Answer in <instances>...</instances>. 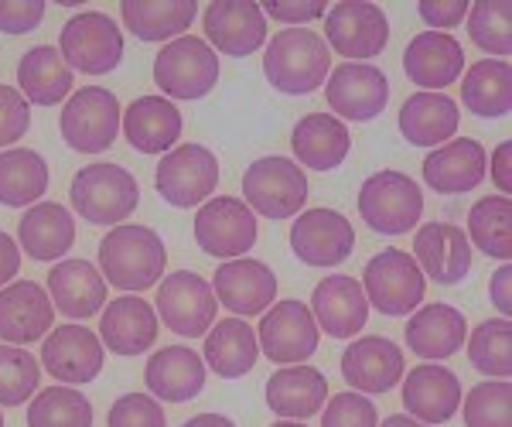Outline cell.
Segmentation results:
<instances>
[{
	"mask_svg": "<svg viewBox=\"0 0 512 427\" xmlns=\"http://www.w3.org/2000/svg\"><path fill=\"white\" fill-rule=\"evenodd\" d=\"M164 267H168V250L151 226L120 223L99 240V274L127 294L158 287Z\"/></svg>",
	"mask_w": 512,
	"mask_h": 427,
	"instance_id": "cell-1",
	"label": "cell"
},
{
	"mask_svg": "<svg viewBox=\"0 0 512 427\" xmlns=\"http://www.w3.org/2000/svg\"><path fill=\"white\" fill-rule=\"evenodd\" d=\"M332 72V52L311 28H284L267 41L263 76L284 96H308L325 86Z\"/></svg>",
	"mask_w": 512,
	"mask_h": 427,
	"instance_id": "cell-2",
	"label": "cell"
},
{
	"mask_svg": "<svg viewBox=\"0 0 512 427\" xmlns=\"http://www.w3.org/2000/svg\"><path fill=\"white\" fill-rule=\"evenodd\" d=\"M72 209L86 219L89 226H120L130 219L140 205V185L127 168L110 161L86 164L76 171L69 188Z\"/></svg>",
	"mask_w": 512,
	"mask_h": 427,
	"instance_id": "cell-3",
	"label": "cell"
},
{
	"mask_svg": "<svg viewBox=\"0 0 512 427\" xmlns=\"http://www.w3.org/2000/svg\"><path fill=\"white\" fill-rule=\"evenodd\" d=\"M359 216L379 236H403L424 216V192L403 171H376L359 188Z\"/></svg>",
	"mask_w": 512,
	"mask_h": 427,
	"instance_id": "cell-4",
	"label": "cell"
},
{
	"mask_svg": "<svg viewBox=\"0 0 512 427\" xmlns=\"http://www.w3.org/2000/svg\"><path fill=\"white\" fill-rule=\"evenodd\" d=\"M222 65L205 38L181 35L158 52L154 59V82L164 100H202L219 86Z\"/></svg>",
	"mask_w": 512,
	"mask_h": 427,
	"instance_id": "cell-5",
	"label": "cell"
},
{
	"mask_svg": "<svg viewBox=\"0 0 512 427\" xmlns=\"http://www.w3.org/2000/svg\"><path fill=\"white\" fill-rule=\"evenodd\" d=\"M359 284L366 291L369 308H376L386 318H407L410 311L420 308L427 294V277L420 274L417 260L396 246L369 260Z\"/></svg>",
	"mask_w": 512,
	"mask_h": 427,
	"instance_id": "cell-6",
	"label": "cell"
},
{
	"mask_svg": "<svg viewBox=\"0 0 512 427\" xmlns=\"http://www.w3.org/2000/svg\"><path fill=\"white\" fill-rule=\"evenodd\" d=\"M243 202L253 209V216L274 223L294 219L308 202V175L291 158H260L243 175Z\"/></svg>",
	"mask_w": 512,
	"mask_h": 427,
	"instance_id": "cell-7",
	"label": "cell"
},
{
	"mask_svg": "<svg viewBox=\"0 0 512 427\" xmlns=\"http://www.w3.org/2000/svg\"><path fill=\"white\" fill-rule=\"evenodd\" d=\"M120 100L103 86H82L62 106V137L79 154H103L120 137Z\"/></svg>",
	"mask_w": 512,
	"mask_h": 427,
	"instance_id": "cell-8",
	"label": "cell"
},
{
	"mask_svg": "<svg viewBox=\"0 0 512 427\" xmlns=\"http://www.w3.org/2000/svg\"><path fill=\"white\" fill-rule=\"evenodd\" d=\"M59 55L72 72L106 76L123 62V31L103 11H82L62 24Z\"/></svg>",
	"mask_w": 512,
	"mask_h": 427,
	"instance_id": "cell-9",
	"label": "cell"
},
{
	"mask_svg": "<svg viewBox=\"0 0 512 427\" xmlns=\"http://www.w3.org/2000/svg\"><path fill=\"white\" fill-rule=\"evenodd\" d=\"M325 45L349 62H369L390 45V18L373 0H338L325 14Z\"/></svg>",
	"mask_w": 512,
	"mask_h": 427,
	"instance_id": "cell-10",
	"label": "cell"
},
{
	"mask_svg": "<svg viewBox=\"0 0 512 427\" xmlns=\"http://www.w3.org/2000/svg\"><path fill=\"white\" fill-rule=\"evenodd\" d=\"M158 195L175 209L205 205L219 188V158L205 144H178L154 171Z\"/></svg>",
	"mask_w": 512,
	"mask_h": 427,
	"instance_id": "cell-11",
	"label": "cell"
},
{
	"mask_svg": "<svg viewBox=\"0 0 512 427\" xmlns=\"http://www.w3.org/2000/svg\"><path fill=\"white\" fill-rule=\"evenodd\" d=\"M158 322L164 328H171L181 339H202L212 325H216L219 315V301L212 294V284L205 277L192 274V270H178V274H168L158 284Z\"/></svg>",
	"mask_w": 512,
	"mask_h": 427,
	"instance_id": "cell-12",
	"label": "cell"
},
{
	"mask_svg": "<svg viewBox=\"0 0 512 427\" xmlns=\"http://www.w3.org/2000/svg\"><path fill=\"white\" fill-rule=\"evenodd\" d=\"M256 216L243 199L219 195L198 205L195 212V243L202 246L205 257L216 260H239L256 246Z\"/></svg>",
	"mask_w": 512,
	"mask_h": 427,
	"instance_id": "cell-13",
	"label": "cell"
},
{
	"mask_svg": "<svg viewBox=\"0 0 512 427\" xmlns=\"http://www.w3.org/2000/svg\"><path fill=\"white\" fill-rule=\"evenodd\" d=\"M263 356L277 366H297L308 363L318 352L321 332L315 325V315L304 301H277L263 311L260 328H256Z\"/></svg>",
	"mask_w": 512,
	"mask_h": 427,
	"instance_id": "cell-14",
	"label": "cell"
},
{
	"mask_svg": "<svg viewBox=\"0 0 512 427\" xmlns=\"http://www.w3.org/2000/svg\"><path fill=\"white\" fill-rule=\"evenodd\" d=\"M325 100L328 110L342 123H369L390 103V79H386L383 69L369 62H342L328 72Z\"/></svg>",
	"mask_w": 512,
	"mask_h": 427,
	"instance_id": "cell-15",
	"label": "cell"
},
{
	"mask_svg": "<svg viewBox=\"0 0 512 427\" xmlns=\"http://www.w3.org/2000/svg\"><path fill=\"white\" fill-rule=\"evenodd\" d=\"M106 349L86 325H59L41 339V366L62 387H86L103 373Z\"/></svg>",
	"mask_w": 512,
	"mask_h": 427,
	"instance_id": "cell-16",
	"label": "cell"
},
{
	"mask_svg": "<svg viewBox=\"0 0 512 427\" xmlns=\"http://www.w3.org/2000/svg\"><path fill=\"white\" fill-rule=\"evenodd\" d=\"M202 28L216 55L246 59L267 45V18L253 0H212L202 14Z\"/></svg>",
	"mask_w": 512,
	"mask_h": 427,
	"instance_id": "cell-17",
	"label": "cell"
},
{
	"mask_svg": "<svg viewBox=\"0 0 512 427\" xmlns=\"http://www.w3.org/2000/svg\"><path fill=\"white\" fill-rule=\"evenodd\" d=\"M291 250L308 267H338L355 250V226L338 209H308L291 226Z\"/></svg>",
	"mask_w": 512,
	"mask_h": 427,
	"instance_id": "cell-18",
	"label": "cell"
},
{
	"mask_svg": "<svg viewBox=\"0 0 512 427\" xmlns=\"http://www.w3.org/2000/svg\"><path fill=\"white\" fill-rule=\"evenodd\" d=\"M212 294L222 308L233 311V318L263 315L277 301V274L263 260H226L212 277Z\"/></svg>",
	"mask_w": 512,
	"mask_h": 427,
	"instance_id": "cell-19",
	"label": "cell"
},
{
	"mask_svg": "<svg viewBox=\"0 0 512 427\" xmlns=\"http://www.w3.org/2000/svg\"><path fill=\"white\" fill-rule=\"evenodd\" d=\"M55 325V305L48 291L35 281H11L0 287V342L31 346L41 342Z\"/></svg>",
	"mask_w": 512,
	"mask_h": 427,
	"instance_id": "cell-20",
	"label": "cell"
},
{
	"mask_svg": "<svg viewBox=\"0 0 512 427\" xmlns=\"http://www.w3.org/2000/svg\"><path fill=\"white\" fill-rule=\"evenodd\" d=\"M308 308L318 332H328V339H355L369 322L366 291L349 274H328L325 281H318Z\"/></svg>",
	"mask_w": 512,
	"mask_h": 427,
	"instance_id": "cell-21",
	"label": "cell"
},
{
	"mask_svg": "<svg viewBox=\"0 0 512 427\" xmlns=\"http://www.w3.org/2000/svg\"><path fill=\"white\" fill-rule=\"evenodd\" d=\"M403 72L420 93H441L465 72V48L448 31H420L403 52Z\"/></svg>",
	"mask_w": 512,
	"mask_h": 427,
	"instance_id": "cell-22",
	"label": "cell"
},
{
	"mask_svg": "<svg viewBox=\"0 0 512 427\" xmlns=\"http://www.w3.org/2000/svg\"><path fill=\"white\" fill-rule=\"evenodd\" d=\"M420 274L431 277L434 284L454 287L472 270V243L465 229L454 223H427L414 233V253Z\"/></svg>",
	"mask_w": 512,
	"mask_h": 427,
	"instance_id": "cell-23",
	"label": "cell"
},
{
	"mask_svg": "<svg viewBox=\"0 0 512 427\" xmlns=\"http://www.w3.org/2000/svg\"><path fill=\"white\" fill-rule=\"evenodd\" d=\"M403 373V349L386 335H362L342 352V376L355 393H390Z\"/></svg>",
	"mask_w": 512,
	"mask_h": 427,
	"instance_id": "cell-24",
	"label": "cell"
},
{
	"mask_svg": "<svg viewBox=\"0 0 512 427\" xmlns=\"http://www.w3.org/2000/svg\"><path fill=\"white\" fill-rule=\"evenodd\" d=\"M403 407L420 424H448L461 410V380L441 363H420L403 373Z\"/></svg>",
	"mask_w": 512,
	"mask_h": 427,
	"instance_id": "cell-25",
	"label": "cell"
},
{
	"mask_svg": "<svg viewBox=\"0 0 512 427\" xmlns=\"http://www.w3.org/2000/svg\"><path fill=\"white\" fill-rule=\"evenodd\" d=\"M485 175H489V154L475 137H454L424 158V182L437 195L475 192L485 182Z\"/></svg>",
	"mask_w": 512,
	"mask_h": 427,
	"instance_id": "cell-26",
	"label": "cell"
},
{
	"mask_svg": "<svg viewBox=\"0 0 512 427\" xmlns=\"http://www.w3.org/2000/svg\"><path fill=\"white\" fill-rule=\"evenodd\" d=\"M99 342L113 356H140L158 342V311L137 294H123L99 315Z\"/></svg>",
	"mask_w": 512,
	"mask_h": 427,
	"instance_id": "cell-27",
	"label": "cell"
},
{
	"mask_svg": "<svg viewBox=\"0 0 512 427\" xmlns=\"http://www.w3.org/2000/svg\"><path fill=\"white\" fill-rule=\"evenodd\" d=\"M403 339H407V349L414 356L427 359V363H444L454 352H461L468 339V322L454 305H444V301H434V305H424L410 315L407 328H403Z\"/></svg>",
	"mask_w": 512,
	"mask_h": 427,
	"instance_id": "cell-28",
	"label": "cell"
},
{
	"mask_svg": "<svg viewBox=\"0 0 512 427\" xmlns=\"http://www.w3.org/2000/svg\"><path fill=\"white\" fill-rule=\"evenodd\" d=\"M144 383L161 404H188L205 390V359L192 346H164L147 359Z\"/></svg>",
	"mask_w": 512,
	"mask_h": 427,
	"instance_id": "cell-29",
	"label": "cell"
},
{
	"mask_svg": "<svg viewBox=\"0 0 512 427\" xmlns=\"http://www.w3.org/2000/svg\"><path fill=\"white\" fill-rule=\"evenodd\" d=\"M127 144L140 154H168L175 151L185 120H181L178 106L164 96H137L134 103L123 110L120 123Z\"/></svg>",
	"mask_w": 512,
	"mask_h": 427,
	"instance_id": "cell-30",
	"label": "cell"
},
{
	"mask_svg": "<svg viewBox=\"0 0 512 427\" xmlns=\"http://www.w3.org/2000/svg\"><path fill=\"white\" fill-rule=\"evenodd\" d=\"M48 298L55 311H62L72 322H86L103 315L106 308V281L89 260H59L48 274Z\"/></svg>",
	"mask_w": 512,
	"mask_h": 427,
	"instance_id": "cell-31",
	"label": "cell"
},
{
	"mask_svg": "<svg viewBox=\"0 0 512 427\" xmlns=\"http://www.w3.org/2000/svg\"><path fill=\"white\" fill-rule=\"evenodd\" d=\"M18 246L38 264H55L76 246V219L59 202L31 205L18 223Z\"/></svg>",
	"mask_w": 512,
	"mask_h": 427,
	"instance_id": "cell-32",
	"label": "cell"
},
{
	"mask_svg": "<svg viewBox=\"0 0 512 427\" xmlns=\"http://www.w3.org/2000/svg\"><path fill=\"white\" fill-rule=\"evenodd\" d=\"M328 400V380L318 366H280L267 380V404L284 421H308Z\"/></svg>",
	"mask_w": 512,
	"mask_h": 427,
	"instance_id": "cell-33",
	"label": "cell"
},
{
	"mask_svg": "<svg viewBox=\"0 0 512 427\" xmlns=\"http://www.w3.org/2000/svg\"><path fill=\"white\" fill-rule=\"evenodd\" d=\"M291 151L301 168L335 171L352 151L349 127L338 117H332V113H308V117L294 123Z\"/></svg>",
	"mask_w": 512,
	"mask_h": 427,
	"instance_id": "cell-34",
	"label": "cell"
},
{
	"mask_svg": "<svg viewBox=\"0 0 512 427\" xmlns=\"http://www.w3.org/2000/svg\"><path fill=\"white\" fill-rule=\"evenodd\" d=\"M461 110L444 93H414L400 106V134L414 147H441L454 141Z\"/></svg>",
	"mask_w": 512,
	"mask_h": 427,
	"instance_id": "cell-35",
	"label": "cell"
},
{
	"mask_svg": "<svg viewBox=\"0 0 512 427\" xmlns=\"http://www.w3.org/2000/svg\"><path fill=\"white\" fill-rule=\"evenodd\" d=\"M202 359L222 380H239V376L253 373L256 359H260V342L246 325V318H222L205 332Z\"/></svg>",
	"mask_w": 512,
	"mask_h": 427,
	"instance_id": "cell-36",
	"label": "cell"
},
{
	"mask_svg": "<svg viewBox=\"0 0 512 427\" xmlns=\"http://www.w3.org/2000/svg\"><path fill=\"white\" fill-rule=\"evenodd\" d=\"M76 76L52 45H35L18 62V89L35 106H59L72 96Z\"/></svg>",
	"mask_w": 512,
	"mask_h": 427,
	"instance_id": "cell-37",
	"label": "cell"
},
{
	"mask_svg": "<svg viewBox=\"0 0 512 427\" xmlns=\"http://www.w3.org/2000/svg\"><path fill=\"white\" fill-rule=\"evenodd\" d=\"M123 28L140 41H175L198 18L195 0H123Z\"/></svg>",
	"mask_w": 512,
	"mask_h": 427,
	"instance_id": "cell-38",
	"label": "cell"
},
{
	"mask_svg": "<svg viewBox=\"0 0 512 427\" xmlns=\"http://www.w3.org/2000/svg\"><path fill=\"white\" fill-rule=\"evenodd\" d=\"M461 103L472 117L502 120L512 110V69L506 59H482L461 72Z\"/></svg>",
	"mask_w": 512,
	"mask_h": 427,
	"instance_id": "cell-39",
	"label": "cell"
},
{
	"mask_svg": "<svg viewBox=\"0 0 512 427\" xmlns=\"http://www.w3.org/2000/svg\"><path fill=\"white\" fill-rule=\"evenodd\" d=\"M48 161L31 147H7L0 151V205L7 209H31L48 192Z\"/></svg>",
	"mask_w": 512,
	"mask_h": 427,
	"instance_id": "cell-40",
	"label": "cell"
},
{
	"mask_svg": "<svg viewBox=\"0 0 512 427\" xmlns=\"http://www.w3.org/2000/svg\"><path fill=\"white\" fill-rule=\"evenodd\" d=\"M468 243L485 257L509 264L512 257V199L509 195H485L468 209Z\"/></svg>",
	"mask_w": 512,
	"mask_h": 427,
	"instance_id": "cell-41",
	"label": "cell"
},
{
	"mask_svg": "<svg viewBox=\"0 0 512 427\" xmlns=\"http://www.w3.org/2000/svg\"><path fill=\"white\" fill-rule=\"evenodd\" d=\"M468 359L489 380H509L512 373V322L489 318L468 335Z\"/></svg>",
	"mask_w": 512,
	"mask_h": 427,
	"instance_id": "cell-42",
	"label": "cell"
},
{
	"mask_svg": "<svg viewBox=\"0 0 512 427\" xmlns=\"http://www.w3.org/2000/svg\"><path fill=\"white\" fill-rule=\"evenodd\" d=\"M28 427H93V404L76 387H48L28 404Z\"/></svg>",
	"mask_w": 512,
	"mask_h": 427,
	"instance_id": "cell-43",
	"label": "cell"
},
{
	"mask_svg": "<svg viewBox=\"0 0 512 427\" xmlns=\"http://www.w3.org/2000/svg\"><path fill=\"white\" fill-rule=\"evenodd\" d=\"M468 38L482 52L506 59L512 52V0H478L468 7Z\"/></svg>",
	"mask_w": 512,
	"mask_h": 427,
	"instance_id": "cell-44",
	"label": "cell"
},
{
	"mask_svg": "<svg viewBox=\"0 0 512 427\" xmlns=\"http://www.w3.org/2000/svg\"><path fill=\"white\" fill-rule=\"evenodd\" d=\"M41 363L21 346L0 342V407H21L38 393Z\"/></svg>",
	"mask_w": 512,
	"mask_h": 427,
	"instance_id": "cell-45",
	"label": "cell"
},
{
	"mask_svg": "<svg viewBox=\"0 0 512 427\" xmlns=\"http://www.w3.org/2000/svg\"><path fill=\"white\" fill-rule=\"evenodd\" d=\"M465 427H512V383L485 380L465 393Z\"/></svg>",
	"mask_w": 512,
	"mask_h": 427,
	"instance_id": "cell-46",
	"label": "cell"
},
{
	"mask_svg": "<svg viewBox=\"0 0 512 427\" xmlns=\"http://www.w3.org/2000/svg\"><path fill=\"white\" fill-rule=\"evenodd\" d=\"M321 407V427H379V410L366 393H335Z\"/></svg>",
	"mask_w": 512,
	"mask_h": 427,
	"instance_id": "cell-47",
	"label": "cell"
},
{
	"mask_svg": "<svg viewBox=\"0 0 512 427\" xmlns=\"http://www.w3.org/2000/svg\"><path fill=\"white\" fill-rule=\"evenodd\" d=\"M106 427H168V417L161 400H154L151 393H123L110 407Z\"/></svg>",
	"mask_w": 512,
	"mask_h": 427,
	"instance_id": "cell-48",
	"label": "cell"
},
{
	"mask_svg": "<svg viewBox=\"0 0 512 427\" xmlns=\"http://www.w3.org/2000/svg\"><path fill=\"white\" fill-rule=\"evenodd\" d=\"M31 130V103L21 96V89L0 86V147L18 144Z\"/></svg>",
	"mask_w": 512,
	"mask_h": 427,
	"instance_id": "cell-49",
	"label": "cell"
},
{
	"mask_svg": "<svg viewBox=\"0 0 512 427\" xmlns=\"http://www.w3.org/2000/svg\"><path fill=\"white\" fill-rule=\"evenodd\" d=\"M45 18L41 0H0V31L4 35H28Z\"/></svg>",
	"mask_w": 512,
	"mask_h": 427,
	"instance_id": "cell-50",
	"label": "cell"
},
{
	"mask_svg": "<svg viewBox=\"0 0 512 427\" xmlns=\"http://www.w3.org/2000/svg\"><path fill=\"white\" fill-rule=\"evenodd\" d=\"M260 11H263V18H274L280 24H294V28H304V24L325 18L328 7L321 4V0H294V4H284V0H267Z\"/></svg>",
	"mask_w": 512,
	"mask_h": 427,
	"instance_id": "cell-51",
	"label": "cell"
},
{
	"mask_svg": "<svg viewBox=\"0 0 512 427\" xmlns=\"http://www.w3.org/2000/svg\"><path fill=\"white\" fill-rule=\"evenodd\" d=\"M468 7H472L468 0H420L417 14L431 31H448L468 18Z\"/></svg>",
	"mask_w": 512,
	"mask_h": 427,
	"instance_id": "cell-52",
	"label": "cell"
},
{
	"mask_svg": "<svg viewBox=\"0 0 512 427\" xmlns=\"http://www.w3.org/2000/svg\"><path fill=\"white\" fill-rule=\"evenodd\" d=\"M489 298H492V305L499 308V315H502V318H509V315H512V267H509V264H502V267L492 274V281H489Z\"/></svg>",
	"mask_w": 512,
	"mask_h": 427,
	"instance_id": "cell-53",
	"label": "cell"
},
{
	"mask_svg": "<svg viewBox=\"0 0 512 427\" xmlns=\"http://www.w3.org/2000/svg\"><path fill=\"white\" fill-rule=\"evenodd\" d=\"M492 185L499 188V195L512 192V141H502L492 151Z\"/></svg>",
	"mask_w": 512,
	"mask_h": 427,
	"instance_id": "cell-54",
	"label": "cell"
},
{
	"mask_svg": "<svg viewBox=\"0 0 512 427\" xmlns=\"http://www.w3.org/2000/svg\"><path fill=\"white\" fill-rule=\"evenodd\" d=\"M21 270V246L14 236H7L4 229H0V287H7L18 277Z\"/></svg>",
	"mask_w": 512,
	"mask_h": 427,
	"instance_id": "cell-55",
	"label": "cell"
},
{
	"mask_svg": "<svg viewBox=\"0 0 512 427\" xmlns=\"http://www.w3.org/2000/svg\"><path fill=\"white\" fill-rule=\"evenodd\" d=\"M181 427H236L226 414H198L192 421H185Z\"/></svg>",
	"mask_w": 512,
	"mask_h": 427,
	"instance_id": "cell-56",
	"label": "cell"
},
{
	"mask_svg": "<svg viewBox=\"0 0 512 427\" xmlns=\"http://www.w3.org/2000/svg\"><path fill=\"white\" fill-rule=\"evenodd\" d=\"M379 427H427V424L414 421V417H410V414H390V417H386V421L379 424Z\"/></svg>",
	"mask_w": 512,
	"mask_h": 427,
	"instance_id": "cell-57",
	"label": "cell"
},
{
	"mask_svg": "<svg viewBox=\"0 0 512 427\" xmlns=\"http://www.w3.org/2000/svg\"><path fill=\"white\" fill-rule=\"evenodd\" d=\"M270 427H308L304 421H277V424H270Z\"/></svg>",
	"mask_w": 512,
	"mask_h": 427,
	"instance_id": "cell-58",
	"label": "cell"
},
{
	"mask_svg": "<svg viewBox=\"0 0 512 427\" xmlns=\"http://www.w3.org/2000/svg\"><path fill=\"white\" fill-rule=\"evenodd\" d=\"M0 427H4V414H0Z\"/></svg>",
	"mask_w": 512,
	"mask_h": 427,
	"instance_id": "cell-59",
	"label": "cell"
}]
</instances>
